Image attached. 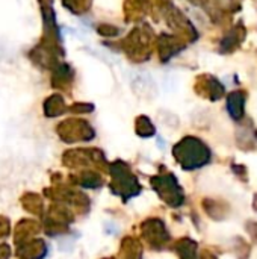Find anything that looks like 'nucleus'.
I'll use <instances>...</instances> for the list:
<instances>
[{
    "label": "nucleus",
    "mask_w": 257,
    "mask_h": 259,
    "mask_svg": "<svg viewBox=\"0 0 257 259\" xmlns=\"http://www.w3.org/2000/svg\"><path fill=\"white\" fill-rule=\"evenodd\" d=\"M174 153H176V158L179 159V162L182 164V167L186 170L200 168L211 161L209 147L203 141H200L194 137H188L179 146H176Z\"/></svg>",
    "instance_id": "f257e3e1"
},
{
    "label": "nucleus",
    "mask_w": 257,
    "mask_h": 259,
    "mask_svg": "<svg viewBox=\"0 0 257 259\" xmlns=\"http://www.w3.org/2000/svg\"><path fill=\"white\" fill-rule=\"evenodd\" d=\"M245 102L247 94L244 91H233L227 97V109L233 120L241 121L245 115Z\"/></svg>",
    "instance_id": "f03ea898"
},
{
    "label": "nucleus",
    "mask_w": 257,
    "mask_h": 259,
    "mask_svg": "<svg viewBox=\"0 0 257 259\" xmlns=\"http://www.w3.org/2000/svg\"><path fill=\"white\" fill-rule=\"evenodd\" d=\"M236 144L244 150H254L257 147V131L253 126H242L241 131L236 134Z\"/></svg>",
    "instance_id": "7ed1b4c3"
},
{
    "label": "nucleus",
    "mask_w": 257,
    "mask_h": 259,
    "mask_svg": "<svg viewBox=\"0 0 257 259\" xmlns=\"http://www.w3.org/2000/svg\"><path fill=\"white\" fill-rule=\"evenodd\" d=\"M204 208L208 211V214L215 219V220H223L226 219V215L229 214V208L224 202H220V200H214V199H209L204 202Z\"/></svg>",
    "instance_id": "20e7f679"
},
{
    "label": "nucleus",
    "mask_w": 257,
    "mask_h": 259,
    "mask_svg": "<svg viewBox=\"0 0 257 259\" xmlns=\"http://www.w3.org/2000/svg\"><path fill=\"white\" fill-rule=\"evenodd\" d=\"M179 250H180L182 259H195L197 244L191 240H182L179 244Z\"/></svg>",
    "instance_id": "39448f33"
},
{
    "label": "nucleus",
    "mask_w": 257,
    "mask_h": 259,
    "mask_svg": "<svg viewBox=\"0 0 257 259\" xmlns=\"http://www.w3.org/2000/svg\"><path fill=\"white\" fill-rule=\"evenodd\" d=\"M245 229H247V232L250 234L251 240L257 244V222H247Z\"/></svg>",
    "instance_id": "423d86ee"
},
{
    "label": "nucleus",
    "mask_w": 257,
    "mask_h": 259,
    "mask_svg": "<svg viewBox=\"0 0 257 259\" xmlns=\"http://www.w3.org/2000/svg\"><path fill=\"white\" fill-rule=\"evenodd\" d=\"M232 170H233V171L236 173V176H241V178H242L244 181L247 179V178H245V175H247V168H245V167L233 164V165H232Z\"/></svg>",
    "instance_id": "0eeeda50"
},
{
    "label": "nucleus",
    "mask_w": 257,
    "mask_h": 259,
    "mask_svg": "<svg viewBox=\"0 0 257 259\" xmlns=\"http://www.w3.org/2000/svg\"><path fill=\"white\" fill-rule=\"evenodd\" d=\"M200 259H218V258H217V256H215L214 253H211L209 250H204V252H203V255H201V258H200Z\"/></svg>",
    "instance_id": "6e6552de"
}]
</instances>
